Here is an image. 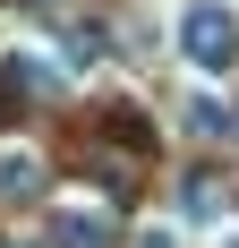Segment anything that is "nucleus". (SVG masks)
<instances>
[{"label": "nucleus", "instance_id": "423d86ee", "mask_svg": "<svg viewBox=\"0 0 239 248\" xmlns=\"http://www.w3.org/2000/svg\"><path fill=\"white\" fill-rule=\"evenodd\" d=\"M137 248H179V231H145V240Z\"/></svg>", "mask_w": 239, "mask_h": 248}, {"label": "nucleus", "instance_id": "7ed1b4c3", "mask_svg": "<svg viewBox=\"0 0 239 248\" xmlns=\"http://www.w3.org/2000/svg\"><path fill=\"white\" fill-rule=\"evenodd\" d=\"M179 128H188V137H205V146H214V137H231V103H222V94H188V103H179Z\"/></svg>", "mask_w": 239, "mask_h": 248}, {"label": "nucleus", "instance_id": "f257e3e1", "mask_svg": "<svg viewBox=\"0 0 239 248\" xmlns=\"http://www.w3.org/2000/svg\"><path fill=\"white\" fill-rule=\"evenodd\" d=\"M171 43H179V60H188L196 77H222V69L239 60V17L222 9V0H179Z\"/></svg>", "mask_w": 239, "mask_h": 248}, {"label": "nucleus", "instance_id": "f03ea898", "mask_svg": "<svg viewBox=\"0 0 239 248\" xmlns=\"http://www.w3.org/2000/svg\"><path fill=\"white\" fill-rule=\"evenodd\" d=\"M51 240L60 248H111V214L94 197H60L51 205Z\"/></svg>", "mask_w": 239, "mask_h": 248}, {"label": "nucleus", "instance_id": "20e7f679", "mask_svg": "<svg viewBox=\"0 0 239 248\" xmlns=\"http://www.w3.org/2000/svg\"><path fill=\"white\" fill-rule=\"evenodd\" d=\"M34 180H43V163L26 146H0V205H26L34 197Z\"/></svg>", "mask_w": 239, "mask_h": 248}, {"label": "nucleus", "instance_id": "39448f33", "mask_svg": "<svg viewBox=\"0 0 239 248\" xmlns=\"http://www.w3.org/2000/svg\"><path fill=\"white\" fill-rule=\"evenodd\" d=\"M179 223H222V197L188 180V188H179Z\"/></svg>", "mask_w": 239, "mask_h": 248}]
</instances>
